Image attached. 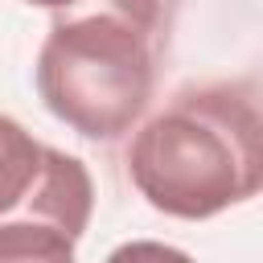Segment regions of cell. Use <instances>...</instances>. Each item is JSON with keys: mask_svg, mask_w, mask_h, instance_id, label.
Here are the masks:
<instances>
[{"mask_svg": "<svg viewBox=\"0 0 263 263\" xmlns=\"http://www.w3.org/2000/svg\"><path fill=\"white\" fill-rule=\"evenodd\" d=\"M25 4H37V8H70V4H78V0H25Z\"/></svg>", "mask_w": 263, "mask_h": 263, "instance_id": "obj_5", "label": "cell"}, {"mask_svg": "<svg viewBox=\"0 0 263 263\" xmlns=\"http://www.w3.org/2000/svg\"><path fill=\"white\" fill-rule=\"evenodd\" d=\"M74 251H78V238H70L58 226L29 222V218H0V263H8V259L70 263Z\"/></svg>", "mask_w": 263, "mask_h": 263, "instance_id": "obj_4", "label": "cell"}, {"mask_svg": "<svg viewBox=\"0 0 263 263\" xmlns=\"http://www.w3.org/2000/svg\"><path fill=\"white\" fill-rule=\"evenodd\" d=\"M45 148L49 144L25 132L12 115H0V218H16L33 197L45 168Z\"/></svg>", "mask_w": 263, "mask_h": 263, "instance_id": "obj_3", "label": "cell"}, {"mask_svg": "<svg viewBox=\"0 0 263 263\" xmlns=\"http://www.w3.org/2000/svg\"><path fill=\"white\" fill-rule=\"evenodd\" d=\"M164 29V0H78L58 8L33 66L49 115L86 140L127 136L156 95Z\"/></svg>", "mask_w": 263, "mask_h": 263, "instance_id": "obj_2", "label": "cell"}, {"mask_svg": "<svg viewBox=\"0 0 263 263\" xmlns=\"http://www.w3.org/2000/svg\"><path fill=\"white\" fill-rule=\"evenodd\" d=\"M123 160L156 214L214 218L263 193V103L238 82L181 86L132 127Z\"/></svg>", "mask_w": 263, "mask_h": 263, "instance_id": "obj_1", "label": "cell"}]
</instances>
